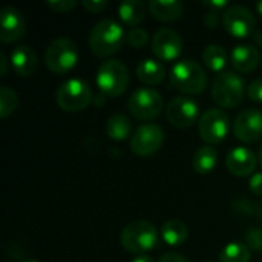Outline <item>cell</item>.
I'll list each match as a JSON object with an SVG mask.
<instances>
[{"label":"cell","instance_id":"cell-1","mask_svg":"<svg viewBox=\"0 0 262 262\" xmlns=\"http://www.w3.org/2000/svg\"><path fill=\"white\" fill-rule=\"evenodd\" d=\"M126 35L127 34L118 21L104 18L97 21L91 29L89 48L97 57H111L123 48Z\"/></svg>","mask_w":262,"mask_h":262},{"label":"cell","instance_id":"cell-2","mask_svg":"<svg viewBox=\"0 0 262 262\" xmlns=\"http://www.w3.org/2000/svg\"><path fill=\"white\" fill-rule=\"evenodd\" d=\"M170 86L183 94H201L207 86L206 69L192 58H183L177 61L169 74Z\"/></svg>","mask_w":262,"mask_h":262},{"label":"cell","instance_id":"cell-3","mask_svg":"<svg viewBox=\"0 0 262 262\" xmlns=\"http://www.w3.org/2000/svg\"><path fill=\"white\" fill-rule=\"evenodd\" d=\"M160 235L157 227L146 220L129 223L120 236V243L129 253H144L154 250L158 244Z\"/></svg>","mask_w":262,"mask_h":262},{"label":"cell","instance_id":"cell-4","mask_svg":"<svg viewBox=\"0 0 262 262\" xmlns=\"http://www.w3.org/2000/svg\"><path fill=\"white\" fill-rule=\"evenodd\" d=\"M95 81L101 94L106 97H118L127 89L129 69L117 58L106 60L98 66Z\"/></svg>","mask_w":262,"mask_h":262},{"label":"cell","instance_id":"cell-5","mask_svg":"<svg viewBox=\"0 0 262 262\" xmlns=\"http://www.w3.org/2000/svg\"><path fill=\"white\" fill-rule=\"evenodd\" d=\"M246 94V84L241 75L232 71L220 72L212 83V98L221 107H236Z\"/></svg>","mask_w":262,"mask_h":262},{"label":"cell","instance_id":"cell-6","mask_svg":"<svg viewBox=\"0 0 262 262\" xmlns=\"http://www.w3.org/2000/svg\"><path fill=\"white\" fill-rule=\"evenodd\" d=\"M78 61L77 45L68 37L52 40L45 52V64L54 74L69 72Z\"/></svg>","mask_w":262,"mask_h":262},{"label":"cell","instance_id":"cell-7","mask_svg":"<svg viewBox=\"0 0 262 262\" xmlns=\"http://www.w3.org/2000/svg\"><path fill=\"white\" fill-rule=\"evenodd\" d=\"M57 104L66 112H80L92 101V91L86 80L71 78L63 81L55 91Z\"/></svg>","mask_w":262,"mask_h":262},{"label":"cell","instance_id":"cell-8","mask_svg":"<svg viewBox=\"0 0 262 262\" xmlns=\"http://www.w3.org/2000/svg\"><path fill=\"white\" fill-rule=\"evenodd\" d=\"M163 95L150 88H140L130 94L127 107L137 120L149 121L163 112Z\"/></svg>","mask_w":262,"mask_h":262},{"label":"cell","instance_id":"cell-9","mask_svg":"<svg viewBox=\"0 0 262 262\" xmlns=\"http://www.w3.org/2000/svg\"><path fill=\"white\" fill-rule=\"evenodd\" d=\"M230 130V118L221 109L212 107L207 109L198 120V132L201 140L207 143V146L218 144L229 135Z\"/></svg>","mask_w":262,"mask_h":262},{"label":"cell","instance_id":"cell-10","mask_svg":"<svg viewBox=\"0 0 262 262\" xmlns=\"http://www.w3.org/2000/svg\"><path fill=\"white\" fill-rule=\"evenodd\" d=\"M164 141V132L158 124L146 123L135 129L130 137V150L138 157H150L160 150Z\"/></svg>","mask_w":262,"mask_h":262},{"label":"cell","instance_id":"cell-11","mask_svg":"<svg viewBox=\"0 0 262 262\" xmlns=\"http://www.w3.org/2000/svg\"><path fill=\"white\" fill-rule=\"evenodd\" d=\"M223 26L232 37L246 38L255 32V15L246 6L233 5L223 12Z\"/></svg>","mask_w":262,"mask_h":262},{"label":"cell","instance_id":"cell-12","mask_svg":"<svg viewBox=\"0 0 262 262\" xmlns=\"http://www.w3.org/2000/svg\"><path fill=\"white\" fill-rule=\"evenodd\" d=\"M198 115H200L198 103L193 98L186 97V95L172 98L166 109L167 121L178 129L193 126L198 120Z\"/></svg>","mask_w":262,"mask_h":262},{"label":"cell","instance_id":"cell-13","mask_svg":"<svg viewBox=\"0 0 262 262\" xmlns=\"http://www.w3.org/2000/svg\"><path fill=\"white\" fill-rule=\"evenodd\" d=\"M183 38L172 28H160L152 37V52L163 61H172L183 52Z\"/></svg>","mask_w":262,"mask_h":262},{"label":"cell","instance_id":"cell-14","mask_svg":"<svg viewBox=\"0 0 262 262\" xmlns=\"http://www.w3.org/2000/svg\"><path fill=\"white\" fill-rule=\"evenodd\" d=\"M233 134L239 141L255 143L262 138V112L256 109L243 111L233 123Z\"/></svg>","mask_w":262,"mask_h":262},{"label":"cell","instance_id":"cell-15","mask_svg":"<svg viewBox=\"0 0 262 262\" xmlns=\"http://www.w3.org/2000/svg\"><path fill=\"white\" fill-rule=\"evenodd\" d=\"M26 32L23 14L14 6H5L0 11V40L3 43H15Z\"/></svg>","mask_w":262,"mask_h":262},{"label":"cell","instance_id":"cell-16","mask_svg":"<svg viewBox=\"0 0 262 262\" xmlns=\"http://www.w3.org/2000/svg\"><path fill=\"white\" fill-rule=\"evenodd\" d=\"M258 164V158L256 155L243 146L233 147L226 158V166L229 169L230 173H233L235 177H249L255 172Z\"/></svg>","mask_w":262,"mask_h":262},{"label":"cell","instance_id":"cell-17","mask_svg":"<svg viewBox=\"0 0 262 262\" xmlns=\"http://www.w3.org/2000/svg\"><path fill=\"white\" fill-rule=\"evenodd\" d=\"M11 66L20 77H31L38 69V57L28 45H20L12 49L9 57Z\"/></svg>","mask_w":262,"mask_h":262},{"label":"cell","instance_id":"cell-18","mask_svg":"<svg viewBox=\"0 0 262 262\" xmlns=\"http://www.w3.org/2000/svg\"><path fill=\"white\" fill-rule=\"evenodd\" d=\"M230 60L238 72H252L258 68L261 54L253 45H238L232 49Z\"/></svg>","mask_w":262,"mask_h":262},{"label":"cell","instance_id":"cell-19","mask_svg":"<svg viewBox=\"0 0 262 262\" xmlns=\"http://www.w3.org/2000/svg\"><path fill=\"white\" fill-rule=\"evenodd\" d=\"M149 12L161 21L178 20L184 12V5L178 0H152L147 3Z\"/></svg>","mask_w":262,"mask_h":262},{"label":"cell","instance_id":"cell-20","mask_svg":"<svg viewBox=\"0 0 262 262\" xmlns=\"http://www.w3.org/2000/svg\"><path fill=\"white\" fill-rule=\"evenodd\" d=\"M137 77L144 84L154 86V84H158V83H161L164 80L166 69H164V66L158 60H155V58H144L137 66Z\"/></svg>","mask_w":262,"mask_h":262},{"label":"cell","instance_id":"cell-21","mask_svg":"<svg viewBox=\"0 0 262 262\" xmlns=\"http://www.w3.org/2000/svg\"><path fill=\"white\" fill-rule=\"evenodd\" d=\"M147 6L140 0H126L118 5V17L127 26H135L143 21L146 17Z\"/></svg>","mask_w":262,"mask_h":262},{"label":"cell","instance_id":"cell-22","mask_svg":"<svg viewBox=\"0 0 262 262\" xmlns=\"http://www.w3.org/2000/svg\"><path fill=\"white\" fill-rule=\"evenodd\" d=\"M187 226L180 220H169L161 226V238L167 246L178 247L187 239Z\"/></svg>","mask_w":262,"mask_h":262},{"label":"cell","instance_id":"cell-23","mask_svg":"<svg viewBox=\"0 0 262 262\" xmlns=\"http://www.w3.org/2000/svg\"><path fill=\"white\" fill-rule=\"evenodd\" d=\"M218 161V154L215 150V147L212 146H203L200 147L195 155H193V170L200 175H207L210 173Z\"/></svg>","mask_w":262,"mask_h":262},{"label":"cell","instance_id":"cell-24","mask_svg":"<svg viewBox=\"0 0 262 262\" xmlns=\"http://www.w3.org/2000/svg\"><path fill=\"white\" fill-rule=\"evenodd\" d=\"M130 132H132V124L124 114H114L109 117L106 123V134L111 140L123 141L130 135Z\"/></svg>","mask_w":262,"mask_h":262},{"label":"cell","instance_id":"cell-25","mask_svg":"<svg viewBox=\"0 0 262 262\" xmlns=\"http://www.w3.org/2000/svg\"><path fill=\"white\" fill-rule=\"evenodd\" d=\"M203 61L210 71L220 74L227 63V52L220 45H209L203 52Z\"/></svg>","mask_w":262,"mask_h":262},{"label":"cell","instance_id":"cell-26","mask_svg":"<svg viewBox=\"0 0 262 262\" xmlns=\"http://www.w3.org/2000/svg\"><path fill=\"white\" fill-rule=\"evenodd\" d=\"M221 262H249L250 249L243 243H230L220 252Z\"/></svg>","mask_w":262,"mask_h":262},{"label":"cell","instance_id":"cell-27","mask_svg":"<svg viewBox=\"0 0 262 262\" xmlns=\"http://www.w3.org/2000/svg\"><path fill=\"white\" fill-rule=\"evenodd\" d=\"M18 104V97L14 89L9 86H2L0 88V117L8 118Z\"/></svg>","mask_w":262,"mask_h":262},{"label":"cell","instance_id":"cell-28","mask_svg":"<svg viewBox=\"0 0 262 262\" xmlns=\"http://www.w3.org/2000/svg\"><path fill=\"white\" fill-rule=\"evenodd\" d=\"M126 41L132 48H143L149 41V32L143 28H132L126 35Z\"/></svg>","mask_w":262,"mask_h":262},{"label":"cell","instance_id":"cell-29","mask_svg":"<svg viewBox=\"0 0 262 262\" xmlns=\"http://www.w3.org/2000/svg\"><path fill=\"white\" fill-rule=\"evenodd\" d=\"M246 246L252 250H262V230L261 229H250L246 233Z\"/></svg>","mask_w":262,"mask_h":262},{"label":"cell","instance_id":"cell-30","mask_svg":"<svg viewBox=\"0 0 262 262\" xmlns=\"http://www.w3.org/2000/svg\"><path fill=\"white\" fill-rule=\"evenodd\" d=\"M46 5L55 12H69L77 6L75 0H48Z\"/></svg>","mask_w":262,"mask_h":262},{"label":"cell","instance_id":"cell-31","mask_svg":"<svg viewBox=\"0 0 262 262\" xmlns=\"http://www.w3.org/2000/svg\"><path fill=\"white\" fill-rule=\"evenodd\" d=\"M247 95L252 101L262 103V78L253 80L247 88Z\"/></svg>","mask_w":262,"mask_h":262},{"label":"cell","instance_id":"cell-32","mask_svg":"<svg viewBox=\"0 0 262 262\" xmlns=\"http://www.w3.org/2000/svg\"><path fill=\"white\" fill-rule=\"evenodd\" d=\"M81 6H83L88 12H91V14H98V12H101L103 9H106L107 2H106V0H83V2H81Z\"/></svg>","mask_w":262,"mask_h":262},{"label":"cell","instance_id":"cell-33","mask_svg":"<svg viewBox=\"0 0 262 262\" xmlns=\"http://www.w3.org/2000/svg\"><path fill=\"white\" fill-rule=\"evenodd\" d=\"M249 187H250V190L255 195L262 196V172H256V173L252 175L250 183H249Z\"/></svg>","mask_w":262,"mask_h":262},{"label":"cell","instance_id":"cell-34","mask_svg":"<svg viewBox=\"0 0 262 262\" xmlns=\"http://www.w3.org/2000/svg\"><path fill=\"white\" fill-rule=\"evenodd\" d=\"M204 23L210 28H216V25L220 23V14L218 11H209L204 15Z\"/></svg>","mask_w":262,"mask_h":262},{"label":"cell","instance_id":"cell-35","mask_svg":"<svg viewBox=\"0 0 262 262\" xmlns=\"http://www.w3.org/2000/svg\"><path fill=\"white\" fill-rule=\"evenodd\" d=\"M203 5L209 6L210 11H218L221 8H226L227 6V2L226 0H209V2H203Z\"/></svg>","mask_w":262,"mask_h":262},{"label":"cell","instance_id":"cell-36","mask_svg":"<svg viewBox=\"0 0 262 262\" xmlns=\"http://www.w3.org/2000/svg\"><path fill=\"white\" fill-rule=\"evenodd\" d=\"M160 262H189L184 256L178 255V253H166Z\"/></svg>","mask_w":262,"mask_h":262},{"label":"cell","instance_id":"cell-37","mask_svg":"<svg viewBox=\"0 0 262 262\" xmlns=\"http://www.w3.org/2000/svg\"><path fill=\"white\" fill-rule=\"evenodd\" d=\"M8 72V58L5 52H0V77H5Z\"/></svg>","mask_w":262,"mask_h":262},{"label":"cell","instance_id":"cell-38","mask_svg":"<svg viewBox=\"0 0 262 262\" xmlns=\"http://www.w3.org/2000/svg\"><path fill=\"white\" fill-rule=\"evenodd\" d=\"M252 38H253V41L255 43H258V46H262V31L261 29H255V32L252 34Z\"/></svg>","mask_w":262,"mask_h":262},{"label":"cell","instance_id":"cell-39","mask_svg":"<svg viewBox=\"0 0 262 262\" xmlns=\"http://www.w3.org/2000/svg\"><path fill=\"white\" fill-rule=\"evenodd\" d=\"M103 98H104V94H97V95L92 98V101H94L95 104H103Z\"/></svg>","mask_w":262,"mask_h":262},{"label":"cell","instance_id":"cell-40","mask_svg":"<svg viewBox=\"0 0 262 262\" xmlns=\"http://www.w3.org/2000/svg\"><path fill=\"white\" fill-rule=\"evenodd\" d=\"M132 262H155L152 258H149V256H144V255H141V256H138V258H135Z\"/></svg>","mask_w":262,"mask_h":262},{"label":"cell","instance_id":"cell-41","mask_svg":"<svg viewBox=\"0 0 262 262\" xmlns=\"http://www.w3.org/2000/svg\"><path fill=\"white\" fill-rule=\"evenodd\" d=\"M258 163H259V166H261L262 169V143L261 146H259V150H258Z\"/></svg>","mask_w":262,"mask_h":262},{"label":"cell","instance_id":"cell-42","mask_svg":"<svg viewBox=\"0 0 262 262\" xmlns=\"http://www.w3.org/2000/svg\"><path fill=\"white\" fill-rule=\"evenodd\" d=\"M256 11H258V14L262 17V2H258V3H256Z\"/></svg>","mask_w":262,"mask_h":262},{"label":"cell","instance_id":"cell-43","mask_svg":"<svg viewBox=\"0 0 262 262\" xmlns=\"http://www.w3.org/2000/svg\"><path fill=\"white\" fill-rule=\"evenodd\" d=\"M23 262H37V261H32V259H25Z\"/></svg>","mask_w":262,"mask_h":262}]
</instances>
